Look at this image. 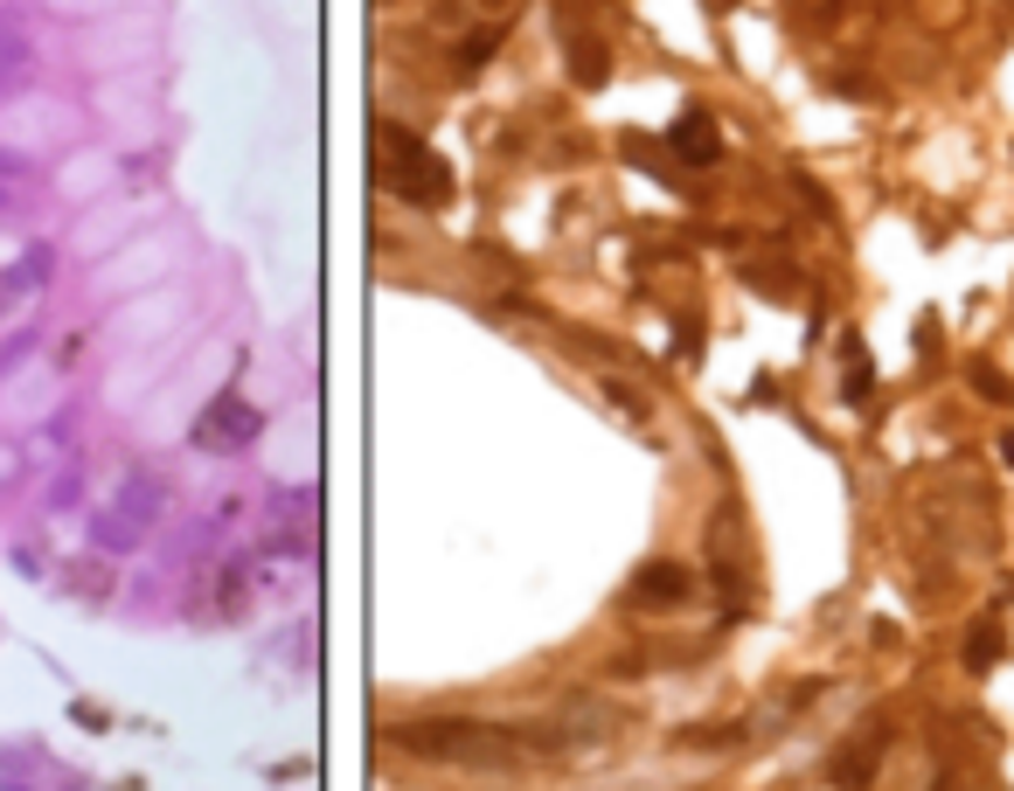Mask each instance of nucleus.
I'll use <instances>...</instances> for the list:
<instances>
[{"label":"nucleus","instance_id":"nucleus-3","mask_svg":"<svg viewBox=\"0 0 1014 791\" xmlns=\"http://www.w3.org/2000/svg\"><path fill=\"white\" fill-rule=\"evenodd\" d=\"M146 507H154V486L133 479L125 486V500H119V514L98 521V541H111V549H125V541H140V527H146Z\"/></svg>","mask_w":1014,"mask_h":791},{"label":"nucleus","instance_id":"nucleus-6","mask_svg":"<svg viewBox=\"0 0 1014 791\" xmlns=\"http://www.w3.org/2000/svg\"><path fill=\"white\" fill-rule=\"evenodd\" d=\"M973 382L987 389V403H1014V382H1007L1001 368H987V362H980V368H973Z\"/></svg>","mask_w":1014,"mask_h":791},{"label":"nucleus","instance_id":"nucleus-9","mask_svg":"<svg viewBox=\"0 0 1014 791\" xmlns=\"http://www.w3.org/2000/svg\"><path fill=\"white\" fill-rule=\"evenodd\" d=\"M1001 459H1007V473H1014V430H1007V438H1001Z\"/></svg>","mask_w":1014,"mask_h":791},{"label":"nucleus","instance_id":"nucleus-4","mask_svg":"<svg viewBox=\"0 0 1014 791\" xmlns=\"http://www.w3.org/2000/svg\"><path fill=\"white\" fill-rule=\"evenodd\" d=\"M674 146H681L688 160H716V125H709V111H688L681 132H674Z\"/></svg>","mask_w":1014,"mask_h":791},{"label":"nucleus","instance_id":"nucleus-8","mask_svg":"<svg viewBox=\"0 0 1014 791\" xmlns=\"http://www.w3.org/2000/svg\"><path fill=\"white\" fill-rule=\"evenodd\" d=\"M848 396L855 403L869 396V354H861V341H848Z\"/></svg>","mask_w":1014,"mask_h":791},{"label":"nucleus","instance_id":"nucleus-1","mask_svg":"<svg viewBox=\"0 0 1014 791\" xmlns=\"http://www.w3.org/2000/svg\"><path fill=\"white\" fill-rule=\"evenodd\" d=\"M375 160H383V181L397 187L403 202H418V209H438V202L452 195V174H445V160L431 154L424 139H410L403 125H375Z\"/></svg>","mask_w":1014,"mask_h":791},{"label":"nucleus","instance_id":"nucleus-5","mask_svg":"<svg viewBox=\"0 0 1014 791\" xmlns=\"http://www.w3.org/2000/svg\"><path fill=\"white\" fill-rule=\"evenodd\" d=\"M993 659H1001V625H993V618H980V632L966 638V667H973V673H987Z\"/></svg>","mask_w":1014,"mask_h":791},{"label":"nucleus","instance_id":"nucleus-7","mask_svg":"<svg viewBox=\"0 0 1014 791\" xmlns=\"http://www.w3.org/2000/svg\"><path fill=\"white\" fill-rule=\"evenodd\" d=\"M640 597H681V570H647L640 576Z\"/></svg>","mask_w":1014,"mask_h":791},{"label":"nucleus","instance_id":"nucleus-2","mask_svg":"<svg viewBox=\"0 0 1014 791\" xmlns=\"http://www.w3.org/2000/svg\"><path fill=\"white\" fill-rule=\"evenodd\" d=\"M195 438H202V445H216V451H237V445H251V438H257V410H251V403H237V396H222L209 417H202Z\"/></svg>","mask_w":1014,"mask_h":791}]
</instances>
